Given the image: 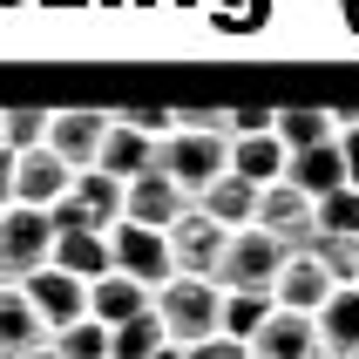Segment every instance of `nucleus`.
<instances>
[{
    "label": "nucleus",
    "mask_w": 359,
    "mask_h": 359,
    "mask_svg": "<svg viewBox=\"0 0 359 359\" xmlns=\"http://www.w3.org/2000/svg\"><path fill=\"white\" fill-rule=\"evenodd\" d=\"M278 305H271V292H224V339L251 346L258 339V325L271 319Z\"/></svg>",
    "instance_id": "nucleus-24"
},
{
    "label": "nucleus",
    "mask_w": 359,
    "mask_h": 359,
    "mask_svg": "<svg viewBox=\"0 0 359 359\" xmlns=\"http://www.w3.org/2000/svg\"><path fill=\"white\" fill-rule=\"evenodd\" d=\"M27 359H55V353H48V346H41V353H27Z\"/></svg>",
    "instance_id": "nucleus-34"
},
{
    "label": "nucleus",
    "mask_w": 359,
    "mask_h": 359,
    "mask_svg": "<svg viewBox=\"0 0 359 359\" xmlns=\"http://www.w3.org/2000/svg\"><path fill=\"white\" fill-rule=\"evenodd\" d=\"M48 353L55 359H109V332L95 319H75V325H61L55 339H48Z\"/></svg>",
    "instance_id": "nucleus-29"
},
{
    "label": "nucleus",
    "mask_w": 359,
    "mask_h": 359,
    "mask_svg": "<svg viewBox=\"0 0 359 359\" xmlns=\"http://www.w3.org/2000/svg\"><path fill=\"white\" fill-rule=\"evenodd\" d=\"M149 312H156L163 339L177 346V353H190V346L224 332V292L203 285V278H170L163 292H149Z\"/></svg>",
    "instance_id": "nucleus-1"
},
{
    "label": "nucleus",
    "mask_w": 359,
    "mask_h": 359,
    "mask_svg": "<svg viewBox=\"0 0 359 359\" xmlns=\"http://www.w3.org/2000/svg\"><path fill=\"white\" fill-rule=\"evenodd\" d=\"M312 231L319 238H359V190H332L312 203Z\"/></svg>",
    "instance_id": "nucleus-27"
},
{
    "label": "nucleus",
    "mask_w": 359,
    "mask_h": 359,
    "mask_svg": "<svg viewBox=\"0 0 359 359\" xmlns=\"http://www.w3.org/2000/svg\"><path fill=\"white\" fill-rule=\"evenodd\" d=\"M48 224H55V238H75V231H95V238H109L122 224V183H109L102 170H81L75 190L48 210Z\"/></svg>",
    "instance_id": "nucleus-3"
},
{
    "label": "nucleus",
    "mask_w": 359,
    "mask_h": 359,
    "mask_svg": "<svg viewBox=\"0 0 359 359\" xmlns=\"http://www.w3.org/2000/svg\"><path fill=\"white\" fill-rule=\"evenodd\" d=\"M183 359H251V353H244L238 339H224V332H217V339H203V346H190V353H183Z\"/></svg>",
    "instance_id": "nucleus-31"
},
{
    "label": "nucleus",
    "mask_w": 359,
    "mask_h": 359,
    "mask_svg": "<svg viewBox=\"0 0 359 359\" xmlns=\"http://www.w3.org/2000/svg\"><path fill=\"white\" fill-rule=\"evenodd\" d=\"M224 238H231V231H217V224L190 203V210L163 231V244H170V271H177V278H203V285H210V278H217V258H224Z\"/></svg>",
    "instance_id": "nucleus-7"
},
{
    "label": "nucleus",
    "mask_w": 359,
    "mask_h": 359,
    "mask_svg": "<svg viewBox=\"0 0 359 359\" xmlns=\"http://www.w3.org/2000/svg\"><path fill=\"white\" fill-rule=\"evenodd\" d=\"M7 203H14V156L0 149V210H7Z\"/></svg>",
    "instance_id": "nucleus-32"
},
{
    "label": "nucleus",
    "mask_w": 359,
    "mask_h": 359,
    "mask_svg": "<svg viewBox=\"0 0 359 359\" xmlns=\"http://www.w3.org/2000/svg\"><path fill=\"white\" fill-rule=\"evenodd\" d=\"M156 163V142L142 136V129H129L122 116H109V136H102V156H95V170L109 183H136L142 170Z\"/></svg>",
    "instance_id": "nucleus-15"
},
{
    "label": "nucleus",
    "mask_w": 359,
    "mask_h": 359,
    "mask_svg": "<svg viewBox=\"0 0 359 359\" xmlns=\"http://www.w3.org/2000/svg\"><path fill=\"white\" fill-rule=\"evenodd\" d=\"M224 177L251 183V190L285 183V149H278V136H244V142H231V170H224Z\"/></svg>",
    "instance_id": "nucleus-21"
},
{
    "label": "nucleus",
    "mask_w": 359,
    "mask_h": 359,
    "mask_svg": "<svg viewBox=\"0 0 359 359\" xmlns=\"http://www.w3.org/2000/svg\"><path fill=\"white\" fill-rule=\"evenodd\" d=\"M156 359H183V353H177V346H163V353H156Z\"/></svg>",
    "instance_id": "nucleus-33"
},
{
    "label": "nucleus",
    "mask_w": 359,
    "mask_h": 359,
    "mask_svg": "<svg viewBox=\"0 0 359 359\" xmlns=\"http://www.w3.org/2000/svg\"><path fill=\"white\" fill-rule=\"evenodd\" d=\"M190 210L177 183L163 177V170H142L136 183H122V224H142V231H170V224Z\"/></svg>",
    "instance_id": "nucleus-11"
},
{
    "label": "nucleus",
    "mask_w": 359,
    "mask_h": 359,
    "mask_svg": "<svg viewBox=\"0 0 359 359\" xmlns=\"http://www.w3.org/2000/svg\"><path fill=\"white\" fill-rule=\"evenodd\" d=\"M48 264H55L61 278H75V285H102L109 271H116V258H109V238H95V231H75V238H55Z\"/></svg>",
    "instance_id": "nucleus-18"
},
{
    "label": "nucleus",
    "mask_w": 359,
    "mask_h": 359,
    "mask_svg": "<svg viewBox=\"0 0 359 359\" xmlns=\"http://www.w3.org/2000/svg\"><path fill=\"white\" fill-rule=\"evenodd\" d=\"M244 353H251V359H325V346H319V325H312V319H299V312H271Z\"/></svg>",
    "instance_id": "nucleus-13"
},
{
    "label": "nucleus",
    "mask_w": 359,
    "mask_h": 359,
    "mask_svg": "<svg viewBox=\"0 0 359 359\" xmlns=\"http://www.w3.org/2000/svg\"><path fill=\"white\" fill-rule=\"evenodd\" d=\"M251 231H264L285 258H305V251H312V238H319V231H312V197H299L292 183L258 190V217H251Z\"/></svg>",
    "instance_id": "nucleus-6"
},
{
    "label": "nucleus",
    "mask_w": 359,
    "mask_h": 359,
    "mask_svg": "<svg viewBox=\"0 0 359 359\" xmlns=\"http://www.w3.org/2000/svg\"><path fill=\"white\" fill-rule=\"evenodd\" d=\"M149 170H163L183 197L197 203L203 190L231 170V142H224V136H190V129H170V136L156 142V163H149Z\"/></svg>",
    "instance_id": "nucleus-2"
},
{
    "label": "nucleus",
    "mask_w": 359,
    "mask_h": 359,
    "mask_svg": "<svg viewBox=\"0 0 359 359\" xmlns=\"http://www.w3.org/2000/svg\"><path fill=\"white\" fill-rule=\"evenodd\" d=\"M163 325H156V312H142V319H129V325H116L109 332V359H156L163 353Z\"/></svg>",
    "instance_id": "nucleus-25"
},
{
    "label": "nucleus",
    "mask_w": 359,
    "mask_h": 359,
    "mask_svg": "<svg viewBox=\"0 0 359 359\" xmlns=\"http://www.w3.org/2000/svg\"><path fill=\"white\" fill-rule=\"evenodd\" d=\"M0 285H7V278H0Z\"/></svg>",
    "instance_id": "nucleus-35"
},
{
    "label": "nucleus",
    "mask_w": 359,
    "mask_h": 359,
    "mask_svg": "<svg viewBox=\"0 0 359 359\" xmlns=\"http://www.w3.org/2000/svg\"><path fill=\"white\" fill-rule=\"evenodd\" d=\"M102 136H109V116H95V109H61V116H48V149H55L75 177L95 170Z\"/></svg>",
    "instance_id": "nucleus-12"
},
{
    "label": "nucleus",
    "mask_w": 359,
    "mask_h": 359,
    "mask_svg": "<svg viewBox=\"0 0 359 359\" xmlns=\"http://www.w3.org/2000/svg\"><path fill=\"white\" fill-rule=\"evenodd\" d=\"M48 251H55V224H48V210H20V203H7V210H0V278H7V285L34 278L41 264H48Z\"/></svg>",
    "instance_id": "nucleus-4"
},
{
    "label": "nucleus",
    "mask_w": 359,
    "mask_h": 359,
    "mask_svg": "<svg viewBox=\"0 0 359 359\" xmlns=\"http://www.w3.org/2000/svg\"><path fill=\"white\" fill-rule=\"evenodd\" d=\"M285 251L264 231H231L224 238V258H217V292H271V278H278Z\"/></svg>",
    "instance_id": "nucleus-5"
},
{
    "label": "nucleus",
    "mask_w": 359,
    "mask_h": 359,
    "mask_svg": "<svg viewBox=\"0 0 359 359\" xmlns=\"http://www.w3.org/2000/svg\"><path fill=\"white\" fill-rule=\"evenodd\" d=\"M197 210L217 224V231H251V217H258V190L238 183V177H217V183L197 197Z\"/></svg>",
    "instance_id": "nucleus-22"
},
{
    "label": "nucleus",
    "mask_w": 359,
    "mask_h": 359,
    "mask_svg": "<svg viewBox=\"0 0 359 359\" xmlns=\"http://www.w3.org/2000/svg\"><path fill=\"white\" fill-rule=\"evenodd\" d=\"M285 183L299 190V197H332L346 190V163H339V142H319V149H299V156H285Z\"/></svg>",
    "instance_id": "nucleus-16"
},
{
    "label": "nucleus",
    "mask_w": 359,
    "mask_h": 359,
    "mask_svg": "<svg viewBox=\"0 0 359 359\" xmlns=\"http://www.w3.org/2000/svg\"><path fill=\"white\" fill-rule=\"evenodd\" d=\"M312 325H319L325 359H359V285L332 292V299H325L319 312H312Z\"/></svg>",
    "instance_id": "nucleus-17"
},
{
    "label": "nucleus",
    "mask_w": 359,
    "mask_h": 359,
    "mask_svg": "<svg viewBox=\"0 0 359 359\" xmlns=\"http://www.w3.org/2000/svg\"><path fill=\"white\" fill-rule=\"evenodd\" d=\"M305 258L319 264L339 292H346V285H359V238H312V251H305Z\"/></svg>",
    "instance_id": "nucleus-26"
},
{
    "label": "nucleus",
    "mask_w": 359,
    "mask_h": 359,
    "mask_svg": "<svg viewBox=\"0 0 359 359\" xmlns=\"http://www.w3.org/2000/svg\"><path fill=\"white\" fill-rule=\"evenodd\" d=\"M142 312H149V292H142V285H129L122 271H109L102 285H88V319H95L102 332H116V325L142 319Z\"/></svg>",
    "instance_id": "nucleus-20"
},
{
    "label": "nucleus",
    "mask_w": 359,
    "mask_h": 359,
    "mask_svg": "<svg viewBox=\"0 0 359 359\" xmlns=\"http://www.w3.org/2000/svg\"><path fill=\"white\" fill-rule=\"evenodd\" d=\"M332 292H339V285L325 278L312 258H285V264H278V278H271V305H278V312H299V319H312V312H319Z\"/></svg>",
    "instance_id": "nucleus-14"
},
{
    "label": "nucleus",
    "mask_w": 359,
    "mask_h": 359,
    "mask_svg": "<svg viewBox=\"0 0 359 359\" xmlns=\"http://www.w3.org/2000/svg\"><path fill=\"white\" fill-rule=\"evenodd\" d=\"M68 190H75V170H68L48 142L27 149V156H14V203L20 210H55Z\"/></svg>",
    "instance_id": "nucleus-10"
},
{
    "label": "nucleus",
    "mask_w": 359,
    "mask_h": 359,
    "mask_svg": "<svg viewBox=\"0 0 359 359\" xmlns=\"http://www.w3.org/2000/svg\"><path fill=\"white\" fill-rule=\"evenodd\" d=\"M48 346V325L34 319V305L20 299V285H0V359H27Z\"/></svg>",
    "instance_id": "nucleus-19"
},
{
    "label": "nucleus",
    "mask_w": 359,
    "mask_h": 359,
    "mask_svg": "<svg viewBox=\"0 0 359 359\" xmlns=\"http://www.w3.org/2000/svg\"><path fill=\"white\" fill-rule=\"evenodd\" d=\"M41 142H48V116L41 109H0V149L7 156H27Z\"/></svg>",
    "instance_id": "nucleus-28"
},
{
    "label": "nucleus",
    "mask_w": 359,
    "mask_h": 359,
    "mask_svg": "<svg viewBox=\"0 0 359 359\" xmlns=\"http://www.w3.org/2000/svg\"><path fill=\"white\" fill-rule=\"evenodd\" d=\"M20 299L34 305V319L48 325V339H55L61 325H75V319H88V285H75V278H61L55 264H41L34 278H20Z\"/></svg>",
    "instance_id": "nucleus-9"
},
{
    "label": "nucleus",
    "mask_w": 359,
    "mask_h": 359,
    "mask_svg": "<svg viewBox=\"0 0 359 359\" xmlns=\"http://www.w3.org/2000/svg\"><path fill=\"white\" fill-rule=\"evenodd\" d=\"M109 258H116V271L129 285H142V292H163V285L177 278L163 231H142V224H116V231H109Z\"/></svg>",
    "instance_id": "nucleus-8"
},
{
    "label": "nucleus",
    "mask_w": 359,
    "mask_h": 359,
    "mask_svg": "<svg viewBox=\"0 0 359 359\" xmlns=\"http://www.w3.org/2000/svg\"><path fill=\"white\" fill-rule=\"evenodd\" d=\"M332 142H339V163H346V190H359V116H346Z\"/></svg>",
    "instance_id": "nucleus-30"
},
{
    "label": "nucleus",
    "mask_w": 359,
    "mask_h": 359,
    "mask_svg": "<svg viewBox=\"0 0 359 359\" xmlns=\"http://www.w3.org/2000/svg\"><path fill=\"white\" fill-rule=\"evenodd\" d=\"M271 136H278L285 156H299V149L332 142V136H339V122L325 116V109H285V116H271Z\"/></svg>",
    "instance_id": "nucleus-23"
}]
</instances>
